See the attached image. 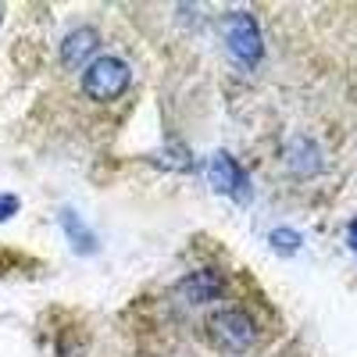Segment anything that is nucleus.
<instances>
[{
    "label": "nucleus",
    "instance_id": "obj_4",
    "mask_svg": "<svg viewBox=\"0 0 357 357\" xmlns=\"http://www.w3.org/2000/svg\"><path fill=\"white\" fill-rule=\"evenodd\" d=\"M211 186H215L218 193H225V197H240V200L250 197L247 172L240 168V161H236L232 154H225V151H218V154L211 158Z\"/></svg>",
    "mask_w": 357,
    "mask_h": 357
},
{
    "label": "nucleus",
    "instance_id": "obj_9",
    "mask_svg": "<svg viewBox=\"0 0 357 357\" xmlns=\"http://www.w3.org/2000/svg\"><path fill=\"white\" fill-rule=\"evenodd\" d=\"M272 247L282 250V254H293L296 247H301V236H296L293 229H275L272 232Z\"/></svg>",
    "mask_w": 357,
    "mask_h": 357
},
{
    "label": "nucleus",
    "instance_id": "obj_11",
    "mask_svg": "<svg viewBox=\"0 0 357 357\" xmlns=\"http://www.w3.org/2000/svg\"><path fill=\"white\" fill-rule=\"evenodd\" d=\"M347 243H350V250H357V218H354L350 229H347Z\"/></svg>",
    "mask_w": 357,
    "mask_h": 357
},
{
    "label": "nucleus",
    "instance_id": "obj_1",
    "mask_svg": "<svg viewBox=\"0 0 357 357\" xmlns=\"http://www.w3.org/2000/svg\"><path fill=\"white\" fill-rule=\"evenodd\" d=\"M129 82H132L129 65L122 61V57H114V54L93 57V61L86 65V72H82V89L93 100H114Z\"/></svg>",
    "mask_w": 357,
    "mask_h": 357
},
{
    "label": "nucleus",
    "instance_id": "obj_5",
    "mask_svg": "<svg viewBox=\"0 0 357 357\" xmlns=\"http://www.w3.org/2000/svg\"><path fill=\"white\" fill-rule=\"evenodd\" d=\"M97 47H100V36H97V29H72V33L65 36V43H61V65L65 68H75V65H82L86 57H93L97 54Z\"/></svg>",
    "mask_w": 357,
    "mask_h": 357
},
{
    "label": "nucleus",
    "instance_id": "obj_10",
    "mask_svg": "<svg viewBox=\"0 0 357 357\" xmlns=\"http://www.w3.org/2000/svg\"><path fill=\"white\" fill-rule=\"evenodd\" d=\"M18 211V200L11 197V193H0V222H4V218H11Z\"/></svg>",
    "mask_w": 357,
    "mask_h": 357
},
{
    "label": "nucleus",
    "instance_id": "obj_7",
    "mask_svg": "<svg viewBox=\"0 0 357 357\" xmlns=\"http://www.w3.org/2000/svg\"><path fill=\"white\" fill-rule=\"evenodd\" d=\"M289 165H293V172L296 175H311L314 168H318V151H314V143H307V139H296L293 146H289Z\"/></svg>",
    "mask_w": 357,
    "mask_h": 357
},
{
    "label": "nucleus",
    "instance_id": "obj_6",
    "mask_svg": "<svg viewBox=\"0 0 357 357\" xmlns=\"http://www.w3.org/2000/svg\"><path fill=\"white\" fill-rule=\"evenodd\" d=\"M61 225H65V236L72 240V247H75L79 254H93V250H97V240L89 236V229L79 222V215L72 211V207H65V211H61Z\"/></svg>",
    "mask_w": 357,
    "mask_h": 357
},
{
    "label": "nucleus",
    "instance_id": "obj_2",
    "mask_svg": "<svg viewBox=\"0 0 357 357\" xmlns=\"http://www.w3.org/2000/svg\"><path fill=\"white\" fill-rule=\"evenodd\" d=\"M207 340H211L215 347H222V350L243 354V350L254 347L257 329H254V321H250L243 311L222 307V311H215V314H207Z\"/></svg>",
    "mask_w": 357,
    "mask_h": 357
},
{
    "label": "nucleus",
    "instance_id": "obj_3",
    "mask_svg": "<svg viewBox=\"0 0 357 357\" xmlns=\"http://www.w3.org/2000/svg\"><path fill=\"white\" fill-rule=\"evenodd\" d=\"M225 43H229L232 57H236L243 68H254V65L261 61V54H264V47H261V29H257V22H254L250 11H232V15L225 18Z\"/></svg>",
    "mask_w": 357,
    "mask_h": 357
},
{
    "label": "nucleus",
    "instance_id": "obj_8",
    "mask_svg": "<svg viewBox=\"0 0 357 357\" xmlns=\"http://www.w3.org/2000/svg\"><path fill=\"white\" fill-rule=\"evenodd\" d=\"M183 289L193 296V301H207V296L222 293V286H218V275H211V272H204V275H193V279H186V282H183Z\"/></svg>",
    "mask_w": 357,
    "mask_h": 357
},
{
    "label": "nucleus",
    "instance_id": "obj_12",
    "mask_svg": "<svg viewBox=\"0 0 357 357\" xmlns=\"http://www.w3.org/2000/svg\"><path fill=\"white\" fill-rule=\"evenodd\" d=\"M0 18H4V11H0Z\"/></svg>",
    "mask_w": 357,
    "mask_h": 357
}]
</instances>
